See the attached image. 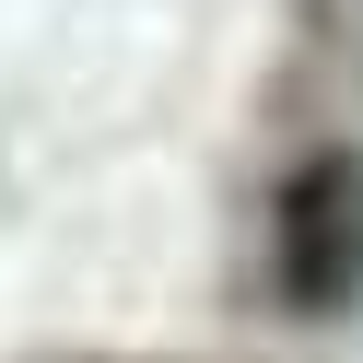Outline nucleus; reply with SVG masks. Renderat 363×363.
<instances>
[{"label":"nucleus","instance_id":"obj_1","mask_svg":"<svg viewBox=\"0 0 363 363\" xmlns=\"http://www.w3.org/2000/svg\"><path fill=\"white\" fill-rule=\"evenodd\" d=\"M281 293L305 316L363 305V164L352 152H328L281 188Z\"/></svg>","mask_w":363,"mask_h":363}]
</instances>
